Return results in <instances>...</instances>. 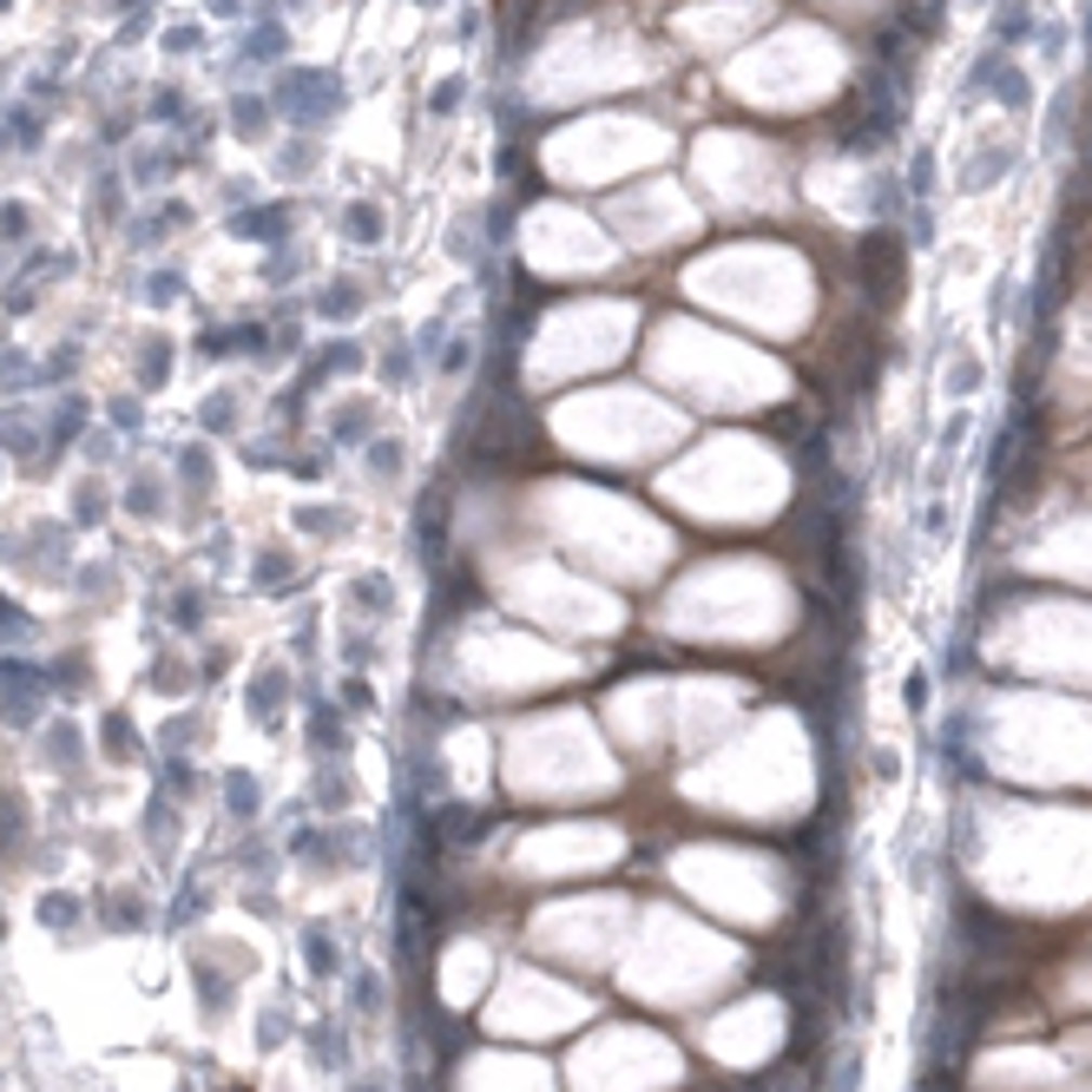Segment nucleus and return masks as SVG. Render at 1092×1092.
I'll list each match as a JSON object with an SVG mask.
<instances>
[{
    "mask_svg": "<svg viewBox=\"0 0 1092 1092\" xmlns=\"http://www.w3.org/2000/svg\"><path fill=\"white\" fill-rule=\"evenodd\" d=\"M929 698H935V679H929V671H908V679H902V705H908V718H929Z\"/></svg>",
    "mask_w": 1092,
    "mask_h": 1092,
    "instance_id": "72a5a7b5",
    "label": "nucleus"
},
{
    "mask_svg": "<svg viewBox=\"0 0 1092 1092\" xmlns=\"http://www.w3.org/2000/svg\"><path fill=\"white\" fill-rule=\"evenodd\" d=\"M106 764H145L139 724H132L126 711H106Z\"/></svg>",
    "mask_w": 1092,
    "mask_h": 1092,
    "instance_id": "6ab92c4d",
    "label": "nucleus"
},
{
    "mask_svg": "<svg viewBox=\"0 0 1092 1092\" xmlns=\"http://www.w3.org/2000/svg\"><path fill=\"white\" fill-rule=\"evenodd\" d=\"M902 271H908V244L895 231H863L856 244V277H863V297L869 303H895L902 297Z\"/></svg>",
    "mask_w": 1092,
    "mask_h": 1092,
    "instance_id": "1a4fd4ad",
    "label": "nucleus"
},
{
    "mask_svg": "<svg viewBox=\"0 0 1092 1092\" xmlns=\"http://www.w3.org/2000/svg\"><path fill=\"white\" fill-rule=\"evenodd\" d=\"M231 422H237V402H231V395H211V402H205V429H231Z\"/></svg>",
    "mask_w": 1092,
    "mask_h": 1092,
    "instance_id": "37998d69",
    "label": "nucleus"
},
{
    "mask_svg": "<svg viewBox=\"0 0 1092 1092\" xmlns=\"http://www.w3.org/2000/svg\"><path fill=\"white\" fill-rule=\"evenodd\" d=\"M415 363H422V356H415V343H395V350L382 356V382H389V389H408V382H415Z\"/></svg>",
    "mask_w": 1092,
    "mask_h": 1092,
    "instance_id": "473e14b6",
    "label": "nucleus"
},
{
    "mask_svg": "<svg viewBox=\"0 0 1092 1092\" xmlns=\"http://www.w3.org/2000/svg\"><path fill=\"white\" fill-rule=\"evenodd\" d=\"M343 600H350V613H356L363 626H389V619H395V579H389V573H356V579L343 586Z\"/></svg>",
    "mask_w": 1092,
    "mask_h": 1092,
    "instance_id": "9b49d317",
    "label": "nucleus"
},
{
    "mask_svg": "<svg viewBox=\"0 0 1092 1092\" xmlns=\"http://www.w3.org/2000/svg\"><path fill=\"white\" fill-rule=\"evenodd\" d=\"M310 744H316V758H343L350 750V711L343 705H310Z\"/></svg>",
    "mask_w": 1092,
    "mask_h": 1092,
    "instance_id": "ddd939ff",
    "label": "nucleus"
},
{
    "mask_svg": "<svg viewBox=\"0 0 1092 1092\" xmlns=\"http://www.w3.org/2000/svg\"><path fill=\"white\" fill-rule=\"evenodd\" d=\"M343 711H350V718H369V711H376V692H369L363 671H350V679H343Z\"/></svg>",
    "mask_w": 1092,
    "mask_h": 1092,
    "instance_id": "f704fd0d",
    "label": "nucleus"
},
{
    "mask_svg": "<svg viewBox=\"0 0 1092 1092\" xmlns=\"http://www.w3.org/2000/svg\"><path fill=\"white\" fill-rule=\"evenodd\" d=\"M908 192H915V198H929V192H935V152H929V145H921V152H915V165H908Z\"/></svg>",
    "mask_w": 1092,
    "mask_h": 1092,
    "instance_id": "4c0bfd02",
    "label": "nucleus"
},
{
    "mask_svg": "<svg viewBox=\"0 0 1092 1092\" xmlns=\"http://www.w3.org/2000/svg\"><path fill=\"white\" fill-rule=\"evenodd\" d=\"M500 790L508 803L527 810H579V803H600L619 797L626 764L613 758V737L600 731V711H579V705H547L521 724H508L500 737Z\"/></svg>",
    "mask_w": 1092,
    "mask_h": 1092,
    "instance_id": "f257e3e1",
    "label": "nucleus"
},
{
    "mask_svg": "<svg viewBox=\"0 0 1092 1092\" xmlns=\"http://www.w3.org/2000/svg\"><path fill=\"white\" fill-rule=\"evenodd\" d=\"M363 468H369L376 487H382V481H402V474H408V442H402V435H376V442L363 448Z\"/></svg>",
    "mask_w": 1092,
    "mask_h": 1092,
    "instance_id": "f3484780",
    "label": "nucleus"
},
{
    "mask_svg": "<svg viewBox=\"0 0 1092 1092\" xmlns=\"http://www.w3.org/2000/svg\"><path fill=\"white\" fill-rule=\"evenodd\" d=\"M244 47H250V53H258V60H271V53H284V27H271V21H264V27H258V34H250Z\"/></svg>",
    "mask_w": 1092,
    "mask_h": 1092,
    "instance_id": "79ce46f5",
    "label": "nucleus"
},
{
    "mask_svg": "<svg viewBox=\"0 0 1092 1092\" xmlns=\"http://www.w3.org/2000/svg\"><path fill=\"white\" fill-rule=\"evenodd\" d=\"M1040 27H1034V8H1027V0H1007V8H1000V21H994V40L1000 47H1027Z\"/></svg>",
    "mask_w": 1092,
    "mask_h": 1092,
    "instance_id": "4be33fe9",
    "label": "nucleus"
},
{
    "mask_svg": "<svg viewBox=\"0 0 1092 1092\" xmlns=\"http://www.w3.org/2000/svg\"><path fill=\"white\" fill-rule=\"evenodd\" d=\"M1014 165H1021V145H987L968 172H961V185H968V192H987V185H1000L1007 172H1014Z\"/></svg>",
    "mask_w": 1092,
    "mask_h": 1092,
    "instance_id": "a211bd4d",
    "label": "nucleus"
},
{
    "mask_svg": "<svg viewBox=\"0 0 1092 1092\" xmlns=\"http://www.w3.org/2000/svg\"><path fill=\"white\" fill-rule=\"evenodd\" d=\"M231 119H237V132H244V139H258V132H264V100H237V106H231Z\"/></svg>",
    "mask_w": 1092,
    "mask_h": 1092,
    "instance_id": "58836bf2",
    "label": "nucleus"
},
{
    "mask_svg": "<svg viewBox=\"0 0 1092 1092\" xmlns=\"http://www.w3.org/2000/svg\"><path fill=\"white\" fill-rule=\"evenodd\" d=\"M284 705H290V665L271 658L258 679H250V718H258L264 731H277V724H284Z\"/></svg>",
    "mask_w": 1092,
    "mask_h": 1092,
    "instance_id": "f8f14e48",
    "label": "nucleus"
},
{
    "mask_svg": "<svg viewBox=\"0 0 1092 1092\" xmlns=\"http://www.w3.org/2000/svg\"><path fill=\"white\" fill-rule=\"evenodd\" d=\"M329 442L336 448H369L376 442V402H343V408H336Z\"/></svg>",
    "mask_w": 1092,
    "mask_h": 1092,
    "instance_id": "2eb2a0df",
    "label": "nucleus"
},
{
    "mask_svg": "<svg viewBox=\"0 0 1092 1092\" xmlns=\"http://www.w3.org/2000/svg\"><path fill=\"white\" fill-rule=\"evenodd\" d=\"M205 613H211V606H205L198 593H172V626H179V632H198Z\"/></svg>",
    "mask_w": 1092,
    "mask_h": 1092,
    "instance_id": "c9c22d12",
    "label": "nucleus"
},
{
    "mask_svg": "<svg viewBox=\"0 0 1092 1092\" xmlns=\"http://www.w3.org/2000/svg\"><path fill=\"white\" fill-rule=\"evenodd\" d=\"M435 369H442V376H468V369H474V336H468V329H455L448 343H442Z\"/></svg>",
    "mask_w": 1092,
    "mask_h": 1092,
    "instance_id": "c756f323",
    "label": "nucleus"
},
{
    "mask_svg": "<svg viewBox=\"0 0 1092 1092\" xmlns=\"http://www.w3.org/2000/svg\"><path fill=\"white\" fill-rule=\"evenodd\" d=\"M179 290H185V277H172V271H158V277H152V303H172Z\"/></svg>",
    "mask_w": 1092,
    "mask_h": 1092,
    "instance_id": "a18cd8bd",
    "label": "nucleus"
},
{
    "mask_svg": "<svg viewBox=\"0 0 1092 1092\" xmlns=\"http://www.w3.org/2000/svg\"><path fill=\"white\" fill-rule=\"evenodd\" d=\"M258 1021H264V1027H258V1047H264V1053H271L277 1040H290V1007H264Z\"/></svg>",
    "mask_w": 1092,
    "mask_h": 1092,
    "instance_id": "e433bc0d",
    "label": "nucleus"
},
{
    "mask_svg": "<svg viewBox=\"0 0 1092 1092\" xmlns=\"http://www.w3.org/2000/svg\"><path fill=\"white\" fill-rule=\"evenodd\" d=\"M494 981H500V942L487 929H474V921H455L442 935V955H435V1000L461 1014V1007L487 1000Z\"/></svg>",
    "mask_w": 1092,
    "mask_h": 1092,
    "instance_id": "0eeeda50",
    "label": "nucleus"
},
{
    "mask_svg": "<svg viewBox=\"0 0 1092 1092\" xmlns=\"http://www.w3.org/2000/svg\"><path fill=\"white\" fill-rule=\"evenodd\" d=\"M626 935H632V902L619 889H573V895L527 908V921H521L527 955H540L547 968L579 974V981H600L606 968H619Z\"/></svg>",
    "mask_w": 1092,
    "mask_h": 1092,
    "instance_id": "20e7f679",
    "label": "nucleus"
},
{
    "mask_svg": "<svg viewBox=\"0 0 1092 1092\" xmlns=\"http://www.w3.org/2000/svg\"><path fill=\"white\" fill-rule=\"evenodd\" d=\"M586 1021H600L593 981L560 974L547 961H508L500 981L487 987V1000H481V1027L500 1034L508 1047L566 1040V1034H586Z\"/></svg>",
    "mask_w": 1092,
    "mask_h": 1092,
    "instance_id": "39448f33",
    "label": "nucleus"
},
{
    "mask_svg": "<svg viewBox=\"0 0 1092 1092\" xmlns=\"http://www.w3.org/2000/svg\"><path fill=\"white\" fill-rule=\"evenodd\" d=\"M27 224H34V211H27V205H0V244L27 237Z\"/></svg>",
    "mask_w": 1092,
    "mask_h": 1092,
    "instance_id": "ea45409f",
    "label": "nucleus"
},
{
    "mask_svg": "<svg viewBox=\"0 0 1092 1092\" xmlns=\"http://www.w3.org/2000/svg\"><path fill=\"white\" fill-rule=\"evenodd\" d=\"M856 1073H863V1053H843V1060H836V1079H829V1092H856Z\"/></svg>",
    "mask_w": 1092,
    "mask_h": 1092,
    "instance_id": "c03bdc74",
    "label": "nucleus"
},
{
    "mask_svg": "<svg viewBox=\"0 0 1092 1092\" xmlns=\"http://www.w3.org/2000/svg\"><path fill=\"white\" fill-rule=\"evenodd\" d=\"M685 1079V1053L652 1021H600L566 1060V1092H671Z\"/></svg>",
    "mask_w": 1092,
    "mask_h": 1092,
    "instance_id": "423d86ee",
    "label": "nucleus"
},
{
    "mask_svg": "<svg viewBox=\"0 0 1092 1092\" xmlns=\"http://www.w3.org/2000/svg\"><path fill=\"white\" fill-rule=\"evenodd\" d=\"M258 803H264V790H258V777H250V771H231V777H224V810H231V823H258Z\"/></svg>",
    "mask_w": 1092,
    "mask_h": 1092,
    "instance_id": "aec40b11",
    "label": "nucleus"
},
{
    "mask_svg": "<svg viewBox=\"0 0 1092 1092\" xmlns=\"http://www.w3.org/2000/svg\"><path fill=\"white\" fill-rule=\"evenodd\" d=\"M297 579V560L284 553V547H264L258 553V586H264V593H277V586H290Z\"/></svg>",
    "mask_w": 1092,
    "mask_h": 1092,
    "instance_id": "cd10ccee",
    "label": "nucleus"
},
{
    "mask_svg": "<svg viewBox=\"0 0 1092 1092\" xmlns=\"http://www.w3.org/2000/svg\"><path fill=\"white\" fill-rule=\"evenodd\" d=\"M350 1000H356V1014L382 1021V1007H389V981H382V968H356V974H350Z\"/></svg>",
    "mask_w": 1092,
    "mask_h": 1092,
    "instance_id": "412c9836",
    "label": "nucleus"
},
{
    "mask_svg": "<svg viewBox=\"0 0 1092 1092\" xmlns=\"http://www.w3.org/2000/svg\"><path fill=\"white\" fill-rule=\"evenodd\" d=\"M981 382H987V369H981L974 356H955V363H948V382H942V389H948L955 402H968V395H974Z\"/></svg>",
    "mask_w": 1092,
    "mask_h": 1092,
    "instance_id": "7c9ffc66",
    "label": "nucleus"
},
{
    "mask_svg": "<svg viewBox=\"0 0 1092 1092\" xmlns=\"http://www.w3.org/2000/svg\"><path fill=\"white\" fill-rule=\"evenodd\" d=\"M165 369H172V343L158 336V343H145V350H139V389H158V382H165Z\"/></svg>",
    "mask_w": 1092,
    "mask_h": 1092,
    "instance_id": "2f4dec72",
    "label": "nucleus"
},
{
    "mask_svg": "<svg viewBox=\"0 0 1092 1092\" xmlns=\"http://www.w3.org/2000/svg\"><path fill=\"white\" fill-rule=\"evenodd\" d=\"M290 521H297L303 534H323V540H336V534H350V514H343V508H297Z\"/></svg>",
    "mask_w": 1092,
    "mask_h": 1092,
    "instance_id": "bb28decb",
    "label": "nucleus"
},
{
    "mask_svg": "<svg viewBox=\"0 0 1092 1092\" xmlns=\"http://www.w3.org/2000/svg\"><path fill=\"white\" fill-rule=\"evenodd\" d=\"M343 237H356V244H382V205L356 198V205L343 211Z\"/></svg>",
    "mask_w": 1092,
    "mask_h": 1092,
    "instance_id": "393cba45",
    "label": "nucleus"
},
{
    "mask_svg": "<svg viewBox=\"0 0 1092 1092\" xmlns=\"http://www.w3.org/2000/svg\"><path fill=\"white\" fill-rule=\"evenodd\" d=\"M987 93H994L1007 113H1027V106H1034V87H1027V73H1021V66H1000V73L987 79Z\"/></svg>",
    "mask_w": 1092,
    "mask_h": 1092,
    "instance_id": "5701e85b",
    "label": "nucleus"
},
{
    "mask_svg": "<svg viewBox=\"0 0 1092 1092\" xmlns=\"http://www.w3.org/2000/svg\"><path fill=\"white\" fill-rule=\"evenodd\" d=\"M100 908H106V929H145V895L139 889H113Z\"/></svg>",
    "mask_w": 1092,
    "mask_h": 1092,
    "instance_id": "b1692460",
    "label": "nucleus"
},
{
    "mask_svg": "<svg viewBox=\"0 0 1092 1092\" xmlns=\"http://www.w3.org/2000/svg\"><path fill=\"white\" fill-rule=\"evenodd\" d=\"M632 856V829L613 816H547V823H521L508 836V856L494 869L527 889H573V882H600Z\"/></svg>",
    "mask_w": 1092,
    "mask_h": 1092,
    "instance_id": "7ed1b4c3",
    "label": "nucleus"
},
{
    "mask_svg": "<svg viewBox=\"0 0 1092 1092\" xmlns=\"http://www.w3.org/2000/svg\"><path fill=\"white\" fill-rule=\"evenodd\" d=\"M303 955H310V974H316V981H336V974H343V948H336V929H329V921H310V929H303Z\"/></svg>",
    "mask_w": 1092,
    "mask_h": 1092,
    "instance_id": "dca6fc26",
    "label": "nucleus"
},
{
    "mask_svg": "<svg viewBox=\"0 0 1092 1092\" xmlns=\"http://www.w3.org/2000/svg\"><path fill=\"white\" fill-rule=\"evenodd\" d=\"M737 974V955L705 935L698 921H685V908L671 902H645L632 915V935L619 948V987L652 1000V1007H685L698 994H718Z\"/></svg>",
    "mask_w": 1092,
    "mask_h": 1092,
    "instance_id": "f03ea898",
    "label": "nucleus"
},
{
    "mask_svg": "<svg viewBox=\"0 0 1092 1092\" xmlns=\"http://www.w3.org/2000/svg\"><path fill=\"white\" fill-rule=\"evenodd\" d=\"M277 106L297 126H323V119L343 113V87H336V73H323V66H297V73L277 79Z\"/></svg>",
    "mask_w": 1092,
    "mask_h": 1092,
    "instance_id": "9d476101",
    "label": "nucleus"
},
{
    "mask_svg": "<svg viewBox=\"0 0 1092 1092\" xmlns=\"http://www.w3.org/2000/svg\"><path fill=\"white\" fill-rule=\"evenodd\" d=\"M231 237H250V244H277L290 237V205H250L231 218Z\"/></svg>",
    "mask_w": 1092,
    "mask_h": 1092,
    "instance_id": "4468645a",
    "label": "nucleus"
},
{
    "mask_svg": "<svg viewBox=\"0 0 1092 1092\" xmlns=\"http://www.w3.org/2000/svg\"><path fill=\"white\" fill-rule=\"evenodd\" d=\"M316 310H323V316H363V290H356L350 277H336V284L316 297Z\"/></svg>",
    "mask_w": 1092,
    "mask_h": 1092,
    "instance_id": "c85d7f7f",
    "label": "nucleus"
},
{
    "mask_svg": "<svg viewBox=\"0 0 1092 1092\" xmlns=\"http://www.w3.org/2000/svg\"><path fill=\"white\" fill-rule=\"evenodd\" d=\"M79 915H87V895H47V902H40V921H47L53 935L79 929Z\"/></svg>",
    "mask_w": 1092,
    "mask_h": 1092,
    "instance_id": "a878e982",
    "label": "nucleus"
},
{
    "mask_svg": "<svg viewBox=\"0 0 1092 1092\" xmlns=\"http://www.w3.org/2000/svg\"><path fill=\"white\" fill-rule=\"evenodd\" d=\"M165 47H172V53H192V47H198V27H172V34H165Z\"/></svg>",
    "mask_w": 1092,
    "mask_h": 1092,
    "instance_id": "49530a36",
    "label": "nucleus"
},
{
    "mask_svg": "<svg viewBox=\"0 0 1092 1092\" xmlns=\"http://www.w3.org/2000/svg\"><path fill=\"white\" fill-rule=\"evenodd\" d=\"M974 8H981V0H974Z\"/></svg>",
    "mask_w": 1092,
    "mask_h": 1092,
    "instance_id": "de8ad7c7",
    "label": "nucleus"
},
{
    "mask_svg": "<svg viewBox=\"0 0 1092 1092\" xmlns=\"http://www.w3.org/2000/svg\"><path fill=\"white\" fill-rule=\"evenodd\" d=\"M468 100V87H461V79H442V87H429V113H455Z\"/></svg>",
    "mask_w": 1092,
    "mask_h": 1092,
    "instance_id": "a19ab883",
    "label": "nucleus"
},
{
    "mask_svg": "<svg viewBox=\"0 0 1092 1092\" xmlns=\"http://www.w3.org/2000/svg\"><path fill=\"white\" fill-rule=\"evenodd\" d=\"M448 1092H560V1079L521 1047H468L448 1066Z\"/></svg>",
    "mask_w": 1092,
    "mask_h": 1092,
    "instance_id": "6e6552de",
    "label": "nucleus"
}]
</instances>
